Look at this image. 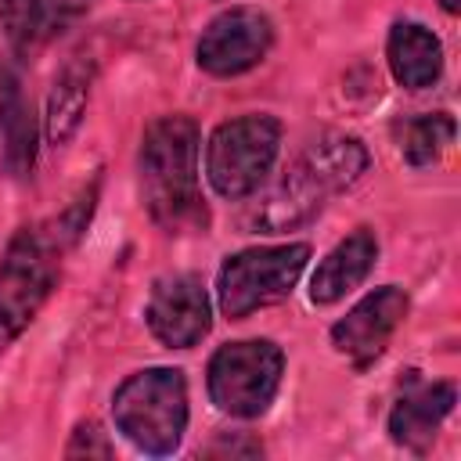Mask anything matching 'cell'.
Returning <instances> with one entry per match:
<instances>
[{
    "label": "cell",
    "mask_w": 461,
    "mask_h": 461,
    "mask_svg": "<svg viewBox=\"0 0 461 461\" xmlns=\"http://www.w3.org/2000/svg\"><path fill=\"white\" fill-rule=\"evenodd\" d=\"M144 205L166 230H194L205 223L198 194V126L187 115H162L140 140Z\"/></svg>",
    "instance_id": "cell-1"
},
{
    "label": "cell",
    "mask_w": 461,
    "mask_h": 461,
    "mask_svg": "<svg viewBox=\"0 0 461 461\" xmlns=\"http://www.w3.org/2000/svg\"><path fill=\"white\" fill-rule=\"evenodd\" d=\"M364 169H367V151L357 137H342V133L317 137L285 169L277 191L267 198L259 212V223L267 230H285L310 220L313 212H321V205L331 194L349 187Z\"/></svg>",
    "instance_id": "cell-2"
},
{
    "label": "cell",
    "mask_w": 461,
    "mask_h": 461,
    "mask_svg": "<svg viewBox=\"0 0 461 461\" xmlns=\"http://www.w3.org/2000/svg\"><path fill=\"white\" fill-rule=\"evenodd\" d=\"M115 429L144 454L166 457L187 429V382L176 367H148L130 375L112 400Z\"/></svg>",
    "instance_id": "cell-3"
},
{
    "label": "cell",
    "mask_w": 461,
    "mask_h": 461,
    "mask_svg": "<svg viewBox=\"0 0 461 461\" xmlns=\"http://www.w3.org/2000/svg\"><path fill=\"white\" fill-rule=\"evenodd\" d=\"M281 122L274 115H241L212 130L205 148V173L216 194L245 198L274 169Z\"/></svg>",
    "instance_id": "cell-4"
},
{
    "label": "cell",
    "mask_w": 461,
    "mask_h": 461,
    "mask_svg": "<svg viewBox=\"0 0 461 461\" xmlns=\"http://www.w3.org/2000/svg\"><path fill=\"white\" fill-rule=\"evenodd\" d=\"M306 259H310V249L303 241L245 249V252L230 256L220 267V281H216L220 310L230 321H238V317H249L259 306L288 299L303 267H306Z\"/></svg>",
    "instance_id": "cell-5"
},
{
    "label": "cell",
    "mask_w": 461,
    "mask_h": 461,
    "mask_svg": "<svg viewBox=\"0 0 461 461\" xmlns=\"http://www.w3.org/2000/svg\"><path fill=\"white\" fill-rule=\"evenodd\" d=\"M285 371V353L267 339L227 342L209 360V396L223 414L256 418L270 407Z\"/></svg>",
    "instance_id": "cell-6"
},
{
    "label": "cell",
    "mask_w": 461,
    "mask_h": 461,
    "mask_svg": "<svg viewBox=\"0 0 461 461\" xmlns=\"http://www.w3.org/2000/svg\"><path fill=\"white\" fill-rule=\"evenodd\" d=\"M58 277V259L50 238L40 230H18L0 259V346L22 335L50 295Z\"/></svg>",
    "instance_id": "cell-7"
},
{
    "label": "cell",
    "mask_w": 461,
    "mask_h": 461,
    "mask_svg": "<svg viewBox=\"0 0 461 461\" xmlns=\"http://www.w3.org/2000/svg\"><path fill=\"white\" fill-rule=\"evenodd\" d=\"M274 25L256 7H230L216 14L198 40V65L209 76H241L267 58Z\"/></svg>",
    "instance_id": "cell-8"
},
{
    "label": "cell",
    "mask_w": 461,
    "mask_h": 461,
    "mask_svg": "<svg viewBox=\"0 0 461 461\" xmlns=\"http://www.w3.org/2000/svg\"><path fill=\"white\" fill-rule=\"evenodd\" d=\"M144 317H148V328L155 331V339L166 342L169 349H191L212 328L209 295H205L202 281L191 277V274L162 277L151 288V299H148V313Z\"/></svg>",
    "instance_id": "cell-9"
},
{
    "label": "cell",
    "mask_w": 461,
    "mask_h": 461,
    "mask_svg": "<svg viewBox=\"0 0 461 461\" xmlns=\"http://www.w3.org/2000/svg\"><path fill=\"white\" fill-rule=\"evenodd\" d=\"M407 317V292L396 285L375 288L371 295H364L335 328H331V342L342 357H349L357 367H367L371 360L382 357L385 342L393 339L396 324Z\"/></svg>",
    "instance_id": "cell-10"
},
{
    "label": "cell",
    "mask_w": 461,
    "mask_h": 461,
    "mask_svg": "<svg viewBox=\"0 0 461 461\" xmlns=\"http://www.w3.org/2000/svg\"><path fill=\"white\" fill-rule=\"evenodd\" d=\"M378 259V241L371 230H353L346 241H339L324 259L321 267L313 270L310 277V299L317 306H328V303H339L349 288H357L371 267Z\"/></svg>",
    "instance_id": "cell-11"
},
{
    "label": "cell",
    "mask_w": 461,
    "mask_h": 461,
    "mask_svg": "<svg viewBox=\"0 0 461 461\" xmlns=\"http://www.w3.org/2000/svg\"><path fill=\"white\" fill-rule=\"evenodd\" d=\"M454 385L450 382H432V385H418L411 393H403L389 414V432L400 447L407 450H425L439 429V421L454 411Z\"/></svg>",
    "instance_id": "cell-12"
},
{
    "label": "cell",
    "mask_w": 461,
    "mask_h": 461,
    "mask_svg": "<svg viewBox=\"0 0 461 461\" xmlns=\"http://www.w3.org/2000/svg\"><path fill=\"white\" fill-rule=\"evenodd\" d=\"M389 68L407 90L432 86L443 72V47L432 29L418 22H396L389 32Z\"/></svg>",
    "instance_id": "cell-13"
},
{
    "label": "cell",
    "mask_w": 461,
    "mask_h": 461,
    "mask_svg": "<svg viewBox=\"0 0 461 461\" xmlns=\"http://www.w3.org/2000/svg\"><path fill=\"white\" fill-rule=\"evenodd\" d=\"M90 83H94V65L86 58L79 61H68L50 94H47V122H43V133L54 148H61L83 122L86 115V101H90Z\"/></svg>",
    "instance_id": "cell-14"
},
{
    "label": "cell",
    "mask_w": 461,
    "mask_h": 461,
    "mask_svg": "<svg viewBox=\"0 0 461 461\" xmlns=\"http://www.w3.org/2000/svg\"><path fill=\"white\" fill-rule=\"evenodd\" d=\"M0 130H4V166L11 169V176H29L36 162V126L11 72H0Z\"/></svg>",
    "instance_id": "cell-15"
},
{
    "label": "cell",
    "mask_w": 461,
    "mask_h": 461,
    "mask_svg": "<svg viewBox=\"0 0 461 461\" xmlns=\"http://www.w3.org/2000/svg\"><path fill=\"white\" fill-rule=\"evenodd\" d=\"M396 133H400L403 158L411 166H429L454 140V119L443 115V112H436V115H414V119H403L396 126Z\"/></svg>",
    "instance_id": "cell-16"
},
{
    "label": "cell",
    "mask_w": 461,
    "mask_h": 461,
    "mask_svg": "<svg viewBox=\"0 0 461 461\" xmlns=\"http://www.w3.org/2000/svg\"><path fill=\"white\" fill-rule=\"evenodd\" d=\"M0 25L22 47L40 25V0H0Z\"/></svg>",
    "instance_id": "cell-17"
},
{
    "label": "cell",
    "mask_w": 461,
    "mask_h": 461,
    "mask_svg": "<svg viewBox=\"0 0 461 461\" xmlns=\"http://www.w3.org/2000/svg\"><path fill=\"white\" fill-rule=\"evenodd\" d=\"M65 454L68 457H112V443L104 439V432L94 421H86L72 432V443H68Z\"/></svg>",
    "instance_id": "cell-18"
},
{
    "label": "cell",
    "mask_w": 461,
    "mask_h": 461,
    "mask_svg": "<svg viewBox=\"0 0 461 461\" xmlns=\"http://www.w3.org/2000/svg\"><path fill=\"white\" fill-rule=\"evenodd\" d=\"M439 4H443V11H450V14L461 7V0H439Z\"/></svg>",
    "instance_id": "cell-19"
}]
</instances>
